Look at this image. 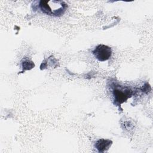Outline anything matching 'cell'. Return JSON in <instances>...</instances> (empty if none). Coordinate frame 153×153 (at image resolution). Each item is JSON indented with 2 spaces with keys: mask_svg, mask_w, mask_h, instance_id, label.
Here are the masks:
<instances>
[{
  "mask_svg": "<svg viewBox=\"0 0 153 153\" xmlns=\"http://www.w3.org/2000/svg\"><path fill=\"white\" fill-rule=\"evenodd\" d=\"M112 143V140L109 139H100L95 143V147L99 152H103L107 151Z\"/></svg>",
  "mask_w": 153,
  "mask_h": 153,
  "instance_id": "3",
  "label": "cell"
},
{
  "mask_svg": "<svg viewBox=\"0 0 153 153\" xmlns=\"http://www.w3.org/2000/svg\"><path fill=\"white\" fill-rule=\"evenodd\" d=\"M35 65L32 61L28 59H23L22 62V68L23 71L26 70H30L34 67Z\"/></svg>",
  "mask_w": 153,
  "mask_h": 153,
  "instance_id": "4",
  "label": "cell"
},
{
  "mask_svg": "<svg viewBox=\"0 0 153 153\" xmlns=\"http://www.w3.org/2000/svg\"><path fill=\"white\" fill-rule=\"evenodd\" d=\"M94 57L100 62L108 60L112 55L111 48L104 44L96 46L92 51Z\"/></svg>",
  "mask_w": 153,
  "mask_h": 153,
  "instance_id": "1",
  "label": "cell"
},
{
  "mask_svg": "<svg viewBox=\"0 0 153 153\" xmlns=\"http://www.w3.org/2000/svg\"><path fill=\"white\" fill-rule=\"evenodd\" d=\"M131 95L130 91L127 89H115L114 90V96L115 100L119 104L125 102Z\"/></svg>",
  "mask_w": 153,
  "mask_h": 153,
  "instance_id": "2",
  "label": "cell"
}]
</instances>
